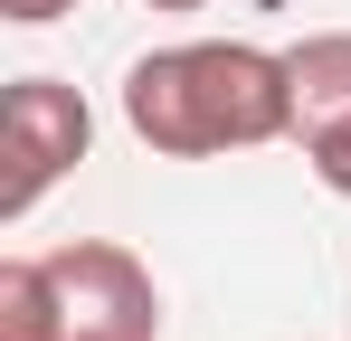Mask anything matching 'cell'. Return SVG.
Masks as SVG:
<instances>
[{"label":"cell","mask_w":351,"mask_h":341,"mask_svg":"<svg viewBox=\"0 0 351 341\" xmlns=\"http://www.w3.org/2000/svg\"><path fill=\"white\" fill-rule=\"evenodd\" d=\"M285 76H294V142H304V162L323 170V190L351 199V29L294 38Z\"/></svg>","instance_id":"obj_4"},{"label":"cell","mask_w":351,"mask_h":341,"mask_svg":"<svg viewBox=\"0 0 351 341\" xmlns=\"http://www.w3.org/2000/svg\"><path fill=\"white\" fill-rule=\"evenodd\" d=\"M152 10H209V0H152Z\"/></svg>","instance_id":"obj_7"},{"label":"cell","mask_w":351,"mask_h":341,"mask_svg":"<svg viewBox=\"0 0 351 341\" xmlns=\"http://www.w3.org/2000/svg\"><path fill=\"white\" fill-rule=\"evenodd\" d=\"M0 341H58V275H48V256H10L0 266Z\"/></svg>","instance_id":"obj_5"},{"label":"cell","mask_w":351,"mask_h":341,"mask_svg":"<svg viewBox=\"0 0 351 341\" xmlns=\"http://www.w3.org/2000/svg\"><path fill=\"white\" fill-rule=\"evenodd\" d=\"M66 10H76V0H0L10 29H48V19H66Z\"/></svg>","instance_id":"obj_6"},{"label":"cell","mask_w":351,"mask_h":341,"mask_svg":"<svg viewBox=\"0 0 351 341\" xmlns=\"http://www.w3.org/2000/svg\"><path fill=\"white\" fill-rule=\"evenodd\" d=\"M123 123L152 152H171V162L256 152V142L294 133V76H285V57L256 48V38H180V48L133 57Z\"/></svg>","instance_id":"obj_1"},{"label":"cell","mask_w":351,"mask_h":341,"mask_svg":"<svg viewBox=\"0 0 351 341\" xmlns=\"http://www.w3.org/2000/svg\"><path fill=\"white\" fill-rule=\"evenodd\" d=\"M0 142H10L0 218H29V209L66 180V170L86 162L95 114H86V95H76V86H58V76H10V95H0Z\"/></svg>","instance_id":"obj_3"},{"label":"cell","mask_w":351,"mask_h":341,"mask_svg":"<svg viewBox=\"0 0 351 341\" xmlns=\"http://www.w3.org/2000/svg\"><path fill=\"white\" fill-rule=\"evenodd\" d=\"M58 275V341H162V284L114 237H76L48 256Z\"/></svg>","instance_id":"obj_2"}]
</instances>
